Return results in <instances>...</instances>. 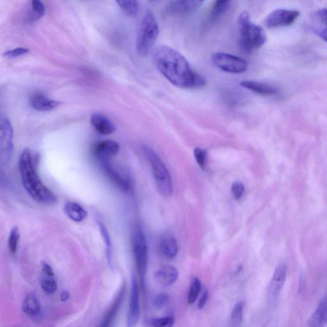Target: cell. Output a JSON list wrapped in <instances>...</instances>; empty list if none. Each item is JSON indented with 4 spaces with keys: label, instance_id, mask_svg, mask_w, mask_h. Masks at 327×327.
Wrapping results in <instances>:
<instances>
[{
    "label": "cell",
    "instance_id": "cell-10",
    "mask_svg": "<svg viewBox=\"0 0 327 327\" xmlns=\"http://www.w3.org/2000/svg\"><path fill=\"white\" fill-rule=\"evenodd\" d=\"M141 317L140 291L137 281L133 278L130 295L129 304L127 316L128 327H135L137 325Z\"/></svg>",
    "mask_w": 327,
    "mask_h": 327
},
{
    "label": "cell",
    "instance_id": "cell-21",
    "mask_svg": "<svg viewBox=\"0 0 327 327\" xmlns=\"http://www.w3.org/2000/svg\"><path fill=\"white\" fill-rule=\"evenodd\" d=\"M22 309L27 316L36 317L41 313V304L36 295L29 293L24 297Z\"/></svg>",
    "mask_w": 327,
    "mask_h": 327
},
{
    "label": "cell",
    "instance_id": "cell-17",
    "mask_svg": "<svg viewBox=\"0 0 327 327\" xmlns=\"http://www.w3.org/2000/svg\"><path fill=\"white\" fill-rule=\"evenodd\" d=\"M91 123L101 135H111L116 130V126L113 121L103 114L94 113L91 117Z\"/></svg>",
    "mask_w": 327,
    "mask_h": 327
},
{
    "label": "cell",
    "instance_id": "cell-24",
    "mask_svg": "<svg viewBox=\"0 0 327 327\" xmlns=\"http://www.w3.org/2000/svg\"><path fill=\"white\" fill-rule=\"evenodd\" d=\"M160 249L164 256L168 258H173L178 253V244L175 238L168 236L161 240Z\"/></svg>",
    "mask_w": 327,
    "mask_h": 327
},
{
    "label": "cell",
    "instance_id": "cell-30",
    "mask_svg": "<svg viewBox=\"0 0 327 327\" xmlns=\"http://www.w3.org/2000/svg\"><path fill=\"white\" fill-rule=\"evenodd\" d=\"M117 4L120 9L126 14L130 16L137 15L139 11V4L136 1H118Z\"/></svg>",
    "mask_w": 327,
    "mask_h": 327
},
{
    "label": "cell",
    "instance_id": "cell-20",
    "mask_svg": "<svg viewBox=\"0 0 327 327\" xmlns=\"http://www.w3.org/2000/svg\"><path fill=\"white\" fill-rule=\"evenodd\" d=\"M59 102L51 100L41 94L32 96L31 105L35 110L39 111H48L53 110L59 105Z\"/></svg>",
    "mask_w": 327,
    "mask_h": 327
},
{
    "label": "cell",
    "instance_id": "cell-36",
    "mask_svg": "<svg viewBox=\"0 0 327 327\" xmlns=\"http://www.w3.org/2000/svg\"><path fill=\"white\" fill-rule=\"evenodd\" d=\"M168 301H169V296L168 294H158L155 297L154 300H153V306L156 308H162V306L167 303Z\"/></svg>",
    "mask_w": 327,
    "mask_h": 327
},
{
    "label": "cell",
    "instance_id": "cell-27",
    "mask_svg": "<svg viewBox=\"0 0 327 327\" xmlns=\"http://www.w3.org/2000/svg\"><path fill=\"white\" fill-rule=\"evenodd\" d=\"M20 239V232L18 227L15 226L10 232L7 247L10 254L15 255L17 251Z\"/></svg>",
    "mask_w": 327,
    "mask_h": 327
},
{
    "label": "cell",
    "instance_id": "cell-34",
    "mask_svg": "<svg viewBox=\"0 0 327 327\" xmlns=\"http://www.w3.org/2000/svg\"><path fill=\"white\" fill-rule=\"evenodd\" d=\"M29 49L24 48H18L7 51L4 53V56L10 58H17L28 53Z\"/></svg>",
    "mask_w": 327,
    "mask_h": 327
},
{
    "label": "cell",
    "instance_id": "cell-6",
    "mask_svg": "<svg viewBox=\"0 0 327 327\" xmlns=\"http://www.w3.org/2000/svg\"><path fill=\"white\" fill-rule=\"evenodd\" d=\"M143 152L150 164L158 189L165 197H170L173 192V182L167 167L152 148L144 147Z\"/></svg>",
    "mask_w": 327,
    "mask_h": 327
},
{
    "label": "cell",
    "instance_id": "cell-8",
    "mask_svg": "<svg viewBox=\"0 0 327 327\" xmlns=\"http://www.w3.org/2000/svg\"><path fill=\"white\" fill-rule=\"evenodd\" d=\"M14 130L8 118H0V160L8 162L14 152Z\"/></svg>",
    "mask_w": 327,
    "mask_h": 327
},
{
    "label": "cell",
    "instance_id": "cell-11",
    "mask_svg": "<svg viewBox=\"0 0 327 327\" xmlns=\"http://www.w3.org/2000/svg\"><path fill=\"white\" fill-rule=\"evenodd\" d=\"M120 146L116 141L103 140L95 142L91 147V153L99 162L109 161L118 154Z\"/></svg>",
    "mask_w": 327,
    "mask_h": 327
},
{
    "label": "cell",
    "instance_id": "cell-3",
    "mask_svg": "<svg viewBox=\"0 0 327 327\" xmlns=\"http://www.w3.org/2000/svg\"><path fill=\"white\" fill-rule=\"evenodd\" d=\"M239 27L240 47L245 53H251L266 43L264 29L252 23L248 12H244L240 15Z\"/></svg>",
    "mask_w": 327,
    "mask_h": 327
},
{
    "label": "cell",
    "instance_id": "cell-37",
    "mask_svg": "<svg viewBox=\"0 0 327 327\" xmlns=\"http://www.w3.org/2000/svg\"><path fill=\"white\" fill-rule=\"evenodd\" d=\"M99 228H100V231L101 232L102 236L103 237L104 241H105L106 245H107L108 254H110L111 245L110 235H109L108 230L106 229L105 225L101 224H101H99Z\"/></svg>",
    "mask_w": 327,
    "mask_h": 327
},
{
    "label": "cell",
    "instance_id": "cell-35",
    "mask_svg": "<svg viewBox=\"0 0 327 327\" xmlns=\"http://www.w3.org/2000/svg\"><path fill=\"white\" fill-rule=\"evenodd\" d=\"M244 191V186L241 182H236L233 184L232 192L235 200H239L242 197Z\"/></svg>",
    "mask_w": 327,
    "mask_h": 327
},
{
    "label": "cell",
    "instance_id": "cell-25",
    "mask_svg": "<svg viewBox=\"0 0 327 327\" xmlns=\"http://www.w3.org/2000/svg\"><path fill=\"white\" fill-rule=\"evenodd\" d=\"M231 6V2L217 1L215 2L210 14V21H215L226 13Z\"/></svg>",
    "mask_w": 327,
    "mask_h": 327
},
{
    "label": "cell",
    "instance_id": "cell-15",
    "mask_svg": "<svg viewBox=\"0 0 327 327\" xmlns=\"http://www.w3.org/2000/svg\"><path fill=\"white\" fill-rule=\"evenodd\" d=\"M179 276L178 270L172 265H165L156 271L155 278L163 286H170L177 281Z\"/></svg>",
    "mask_w": 327,
    "mask_h": 327
},
{
    "label": "cell",
    "instance_id": "cell-39",
    "mask_svg": "<svg viewBox=\"0 0 327 327\" xmlns=\"http://www.w3.org/2000/svg\"><path fill=\"white\" fill-rule=\"evenodd\" d=\"M208 299H209V291L207 289H205L204 292L201 297L200 299L199 303H198V309H202L204 308L205 305H206Z\"/></svg>",
    "mask_w": 327,
    "mask_h": 327
},
{
    "label": "cell",
    "instance_id": "cell-14",
    "mask_svg": "<svg viewBox=\"0 0 327 327\" xmlns=\"http://www.w3.org/2000/svg\"><path fill=\"white\" fill-rule=\"evenodd\" d=\"M125 285H123L119 291L117 296H116L115 299L111 304V306L106 311L105 316L101 322L100 326L99 327H111L113 326L114 321L117 316L119 309H120L121 305L122 304L123 297L125 294Z\"/></svg>",
    "mask_w": 327,
    "mask_h": 327
},
{
    "label": "cell",
    "instance_id": "cell-41",
    "mask_svg": "<svg viewBox=\"0 0 327 327\" xmlns=\"http://www.w3.org/2000/svg\"><path fill=\"white\" fill-rule=\"evenodd\" d=\"M69 299H70V293H69L68 291L64 290L61 292L60 294L61 301L66 302L68 301Z\"/></svg>",
    "mask_w": 327,
    "mask_h": 327
},
{
    "label": "cell",
    "instance_id": "cell-33",
    "mask_svg": "<svg viewBox=\"0 0 327 327\" xmlns=\"http://www.w3.org/2000/svg\"><path fill=\"white\" fill-rule=\"evenodd\" d=\"M194 157L197 160L198 165L203 170L206 168L207 162V153L206 150L197 148L194 150Z\"/></svg>",
    "mask_w": 327,
    "mask_h": 327
},
{
    "label": "cell",
    "instance_id": "cell-23",
    "mask_svg": "<svg viewBox=\"0 0 327 327\" xmlns=\"http://www.w3.org/2000/svg\"><path fill=\"white\" fill-rule=\"evenodd\" d=\"M64 211L73 221L80 222L87 217V212L83 207L76 202H68L64 206Z\"/></svg>",
    "mask_w": 327,
    "mask_h": 327
},
{
    "label": "cell",
    "instance_id": "cell-4",
    "mask_svg": "<svg viewBox=\"0 0 327 327\" xmlns=\"http://www.w3.org/2000/svg\"><path fill=\"white\" fill-rule=\"evenodd\" d=\"M159 34V28L154 15L148 10L139 29L136 49L140 56H146L154 46Z\"/></svg>",
    "mask_w": 327,
    "mask_h": 327
},
{
    "label": "cell",
    "instance_id": "cell-38",
    "mask_svg": "<svg viewBox=\"0 0 327 327\" xmlns=\"http://www.w3.org/2000/svg\"><path fill=\"white\" fill-rule=\"evenodd\" d=\"M42 271H43V274L44 276H49V277H54V272L53 269H52V267L48 264H47L46 262H43V265H42Z\"/></svg>",
    "mask_w": 327,
    "mask_h": 327
},
{
    "label": "cell",
    "instance_id": "cell-5",
    "mask_svg": "<svg viewBox=\"0 0 327 327\" xmlns=\"http://www.w3.org/2000/svg\"><path fill=\"white\" fill-rule=\"evenodd\" d=\"M132 244L136 270L140 277L141 286L144 288L148 263V250L144 232L140 225H135L134 227Z\"/></svg>",
    "mask_w": 327,
    "mask_h": 327
},
{
    "label": "cell",
    "instance_id": "cell-7",
    "mask_svg": "<svg viewBox=\"0 0 327 327\" xmlns=\"http://www.w3.org/2000/svg\"><path fill=\"white\" fill-rule=\"evenodd\" d=\"M212 61L218 69L226 73L242 74L247 71L249 64L244 59L224 53H216L212 55Z\"/></svg>",
    "mask_w": 327,
    "mask_h": 327
},
{
    "label": "cell",
    "instance_id": "cell-2",
    "mask_svg": "<svg viewBox=\"0 0 327 327\" xmlns=\"http://www.w3.org/2000/svg\"><path fill=\"white\" fill-rule=\"evenodd\" d=\"M39 155L29 148L22 152L19 159V170L24 189L35 202L45 205L57 203V197L40 178L37 167Z\"/></svg>",
    "mask_w": 327,
    "mask_h": 327
},
{
    "label": "cell",
    "instance_id": "cell-13",
    "mask_svg": "<svg viewBox=\"0 0 327 327\" xmlns=\"http://www.w3.org/2000/svg\"><path fill=\"white\" fill-rule=\"evenodd\" d=\"M99 162L103 172L116 187L124 192L130 191L131 185L129 181L114 169L109 161H102Z\"/></svg>",
    "mask_w": 327,
    "mask_h": 327
},
{
    "label": "cell",
    "instance_id": "cell-31",
    "mask_svg": "<svg viewBox=\"0 0 327 327\" xmlns=\"http://www.w3.org/2000/svg\"><path fill=\"white\" fill-rule=\"evenodd\" d=\"M149 323L152 327H173L175 323V318L169 316L164 318H153Z\"/></svg>",
    "mask_w": 327,
    "mask_h": 327
},
{
    "label": "cell",
    "instance_id": "cell-29",
    "mask_svg": "<svg viewBox=\"0 0 327 327\" xmlns=\"http://www.w3.org/2000/svg\"><path fill=\"white\" fill-rule=\"evenodd\" d=\"M41 286L45 293L51 295L55 293L58 289V284L54 277L44 276L41 277Z\"/></svg>",
    "mask_w": 327,
    "mask_h": 327
},
{
    "label": "cell",
    "instance_id": "cell-16",
    "mask_svg": "<svg viewBox=\"0 0 327 327\" xmlns=\"http://www.w3.org/2000/svg\"><path fill=\"white\" fill-rule=\"evenodd\" d=\"M240 85L247 90L263 96H274L279 93L278 89L269 84L256 81H243Z\"/></svg>",
    "mask_w": 327,
    "mask_h": 327
},
{
    "label": "cell",
    "instance_id": "cell-22",
    "mask_svg": "<svg viewBox=\"0 0 327 327\" xmlns=\"http://www.w3.org/2000/svg\"><path fill=\"white\" fill-rule=\"evenodd\" d=\"M327 320V302L324 298L319 302L309 322V327H323Z\"/></svg>",
    "mask_w": 327,
    "mask_h": 327
},
{
    "label": "cell",
    "instance_id": "cell-9",
    "mask_svg": "<svg viewBox=\"0 0 327 327\" xmlns=\"http://www.w3.org/2000/svg\"><path fill=\"white\" fill-rule=\"evenodd\" d=\"M300 14L296 10L277 9L269 15L265 24L270 29L289 26L296 21Z\"/></svg>",
    "mask_w": 327,
    "mask_h": 327
},
{
    "label": "cell",
    "instance_id": "cell-40",
    "mask_svg": "<svg viewBox=\"0 0 327 327\" xmlns=\"http://www.w3.org/2000/svg\"><path fill=\"white\" fill-rule=\"evenodd\" d=\"M305 287H306V278H305L304 275H301V277H300L299 284V293H302L304 290Z\"/></svg>",
    "mask_w": 327,
    "mask_h": 327
},
{
    "label": "cell",
    "instance_id": "cell-26",
    "mask_svg": "<svg viewBox=\"0 0 327 327\" xmlns=\"http://www.w3.org/2000/svg\"><path fill=\"white\" fill-rule=\"evenodd\" d=\"M244 304L242 302L235 305L231 314L232 327H240L244 318Z\"/></svg>",
    "mask_w": 327,
    "mask_h": 327
},
{
    "label": "cell",
    "instance_id": "cell-18",
    "mask_svg": "<svg viewBox=\"0 0 327 327\" xmlns=\"http://www.w3.org/2000/svg\"><path fill=\"white\" fill-rule=\"evenodd\" d=\"M203 3V1H198V0L175 1L170 5L168 11L170 14L174 15L191 13L199 8Z\"/></svg>",
    "mask_w": 327,
    "mask_h": 327
},
{
    "label": "cell",
    "instance_id": "cell-12",
    "mask_svg": "<svg viewBox=\"0 0 327 327\" xmlns=\"http://www.w3.org/2000/svg\"><path fill=\"white\" fill-rule=\"evenodd\" d=\"M287 276V267L284 264L280 265L275 271L273 277L268 288V298L271 301H275L283 288Z\"/></svg>",
    "mask_w": 327,
    "mask_h": 327
},
{
    "label": "cell",
    "instance_id": "cell-28",
    "mask_svg": "<svg viewBox=\"0 0 327 327\" xmlns=\"http://www.w3.org/2000/svg\"><path fill=\"white\" fill-rule=\"evenodd\" d=\"M201 289H202V282L198 277H194L190 284L189 293L187 296V302L190 305L194 303L199 297Z\"/></svg>",
    "mask_w": 327,
    "mask_h": 327
},
{
    "label": "cell",
    "instance_id": "cell-1",
    "mask_svg": "<svg viewBox=\"0 0 327 327\" xmlns=\"http://www.w3.org/2000/svg\"><path fill=\"white\" fill-rule=\"evenodd\" d=\"M156 68L168 81L178 87H202L206 80L190 68L189 62L179 52L167 46H160L153 54Z\"/></svg>",
    "mask_w": 327,
    "mask_h": 327
},
{
    "label": "cell",
    "instance_id": "cell-19",
    "mask_svg": "<svg viewBox=\"0 0 327 327\" xmlns=\"http://www.w3.org/2000/svg\"><path fill=\"white\" fill-rule=\"evenodd\" d=\"M326 9L318 10L312 15L311 28L324 41H326Z\"/></svg>",
    "mask_w": 327,
    "mask_h": 327
},
{
    "label": "cell",
    "instance_id": "cell-32",
    "mask_svg": "<svg viewBox=\"0 0 327 327\" xmlns=\"http://www.w3.org/2000/svg\"><path fill=\"white\" fill-rule=\"evenodd\" d=\"M32 10H33L34 19H39L43 17L46 14V8L44 4L39 0H34L32 2Z\"/></svg>",
    "mask_w": 327,
    "mask_h": 327
}]
</instances>
